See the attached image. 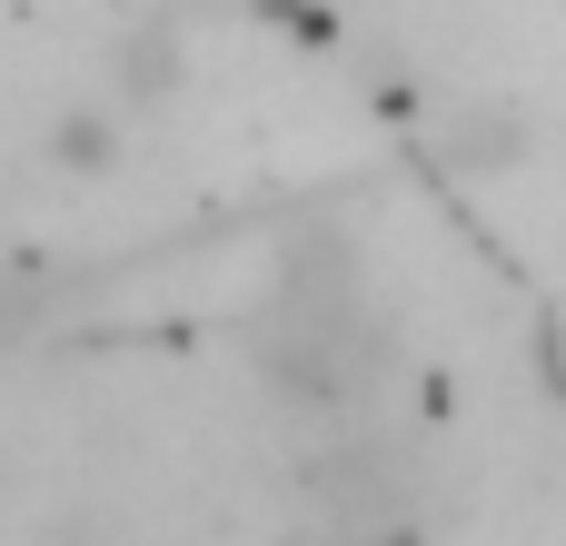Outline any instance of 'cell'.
<instances>
[{
  "label": "cell",
  "mask_w": 566,
  "mask_h": 546,
  "mask_svg": "<svg viewBox=\"0 0 566 546\" xmlns=\"http://www.w3.org/2000/svg\"><path fill=\"white\" fill-rule=\"evenodd\" d=\"M259 368L298 408H348L378 378V308L338 239H298L279 259V288L259 308Z\"/></svg>",
  "instance_id": "6da1fadb"
},
{
  "label": "cell",
  "mask_w": 566,
  "mask_h": 546,
  "mask_svg": "<svg viewBox=\"0 0 566 546\" xmlns=\"http://www.w3.org/2000/svg\"><path fill=\"white\" fill-rule=\"evenodd\" d=\"M298 487H308V517L328 546H388L408 527V497H418V477L388 438H338L328 458H308Z\"/></svg>",
  "instance_id": "7a4b0ae2"
},
{
  "label": "cell",
  "mask_w": 566,
  "mask_h": 546,
  "mask_svg": "<svg viewBox=\"0 0 566 546\" xmlns=\"http://www.w3.org/2000/svg\"><path fill=\"white\" fill-rule=\"evenodd\" d=\"M109 149H119V139H109V119H99V109H70V119L50 129V159H60V169H80V179H90V169H109Z\"/></svg>",
  "instance_id": "3957f363"
}]
</instances>
